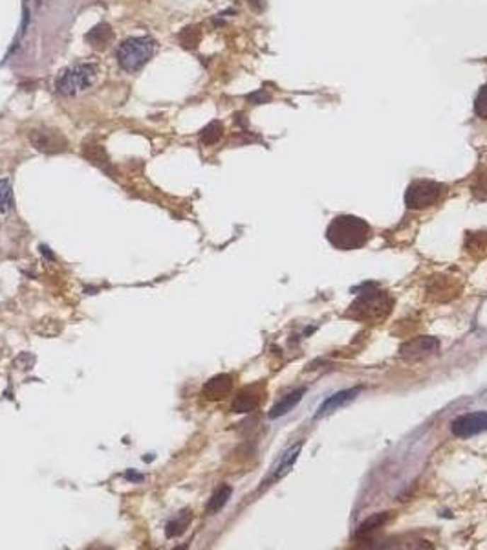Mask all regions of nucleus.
Segmentation results:
<instances>
[{
	"label": "nucleus",
	"mask_w": 487,
	"mask_h": 550,
	"mask_svg": "<svg viewBox=\"0 0 487 550\" xmlns=\"http://www.w3.org/2000/svg\"><path fill=\"white\" fill-rule=\"evenodd\" d=\"M127 477H129V479H132V481H142V475H136V473H129V475H127Z\"/></svg>",
	"instance_id": "obj_24"
},
{
	"label": "nucleus",
	"mask_w": 487,
	"mask_h": 550,
	"mask_svg": "<svg viewBox=\"0 0 487 550\" xmlns=\"http://www.w3.org/2000/svg\"><path fill=\"white\" fill-rule=\"evenodd\" d=\"M200 39H202V31L198 26H189L180 33V43L183 48H196L200 45Z\"/></svg>",
	"instance_id": "obj_20"
},
{
	"label": "nucleus",
	"mask_w": 487,
	"mask_h": 550,
	"mask_svg": "<svg viewBox=\"0 0 487 550\" xmlns=\"http://www.w3.org/2000/svg\"><path fill=\"white\" fill-rule=\"evenodd\" d=\"M33 2H35L37 6H40V4H42V0H33Z\"/></svg>",
	"instance_id": "obj_25"
},
{
	"label": "nucleus",
	"mask_w": 487,
	"mask_h": 550,
	"mask_svg": "<svg viewBox=\"0 0 487 550\" xmlns=\"http://www.w3.org/2000/svg\"><path fill=\"white\" fill-rule=\"evenodd\" d=\"M99 76V67L93 62H83L76 67L68 68L57 77L55 89L62 96H76L83 90L90 89Z\"/></svg>",
	"instance_id": "obj_4"
},
{
	"label": "nucleus",
	"mask_w": 487,
	"mask_h": 550,
	"mask_svg": "<svg viewBox=\"0 0 487 550\" xmlns=\"http://www.w3.org/2000/svg\"><path fill=\"white\" fill-rule=\"evenodd\" d=\"M156 52V40L152 37H130L125 39L118 50L115 57L120 67L129 74L142 70L147 62L151 61Z\"/></svg>",
	"instance_id": "obj_3"
},
{
	"label": "nucleus",
	"mask_w": 487,
	"mask_h": 550,
	"mask_svg": "<svg viewBox=\"0 0 487 550\" xmlns=\"http://www.w3.org/2000/svg\"><path fill=\"white\" fill-rule=\"evenodd\" d=\"M473 193L476 198H480V200L487 198V171L476 178V182H474V186H473Z\"/></svg>",
	"instance_id": "obj_23"
},
{
	"label": "nucleus",
	"mask_w": 487,
	"mask_h": 550,
	"mask_svg": "<svg viewBox=\"0 0 487 550\" xmlns=\"http://www.w3.org/2000/svg\"><path fill=\"white\" fill-rule=\"evenodd\" d=\"M190 510H182L180 514L174 517V520H171L167 523V527H165V536L168 537V539H173V537H180L183 532H185L187 528H189L190 524Z\"/></svg>",
	"instance_id": "obj_15"
},
{
	"label": "nucleus",
	"mask_w": 487,
	"mask_h": 550,
	"mask_svg": "<svg viewBox=\"0 0 487 550\" xmlns=\"http://www.w3.org/2000/svg\"><path fill=\"white\" fill-rule=\"evenodd\" d=\"M465 249L473 255H483L487 252V233H469L465 240Z\"/></svg>",
	"instance_id": "obj_17"
},
{
	"label": "nucleus",
	"mask_w": 487,
	"mask_h": 550,
	"mask_svg": "<svg viewBox=\"0 0 487 550\" xmlns=\"http://www.w3.org/2000/svg\"><path fill=\"white\" fill-rule=\"evenodd\" d=\"M392 306H394V301L389 293L372 288L359 293L355 301L352 303L348 315L357 321H365V323H379L389 318Z\"/></svg>",
	"instance_id": "obj_2"
},
{
	"label": "nucleus",
	"mask_w": 487,
	"mask_h": 550,
	"mask_svg": "<svg viewBox=\"0 0 487 550\" xmlns=\"http://www.w3.org/2000/svg\"><path fill=\"white\" fill-rule=\"evenodd\" d=\"M359 393H361V387H354V389H346V391H341V393H336V395L330 396V398L324 400L323 404H321L315 418H323L326 417V415H330V412L336 411V409L343 408V405L346 404H350L352 400H354Z\"/></svg>",
	"instance_id": "obj_9"
},
{
	"label": "nucleus",
	"mask_w": 487,
	"mask_h": 550,
	"mask_svg": "<svg viewBox=\"0 0 487 550\" xmlns=\"http://www.w3.org/2000/svg\"><path fill=\"white\" fill-rule=\"evenodd\" d=\"M389 521V515L386 514H376L374 517H370V520L365 521L361 527H359L357 530V536H367V534L374 532V530H377L379 527H383V524Z\"/></svg>",
	"instance_id": "obj_21"
},
{
	"label": "nucleus",
	"mask_w": 487,
	"mask_h": 550,
	"mask_svg": "<svg viewBox=\"0 0 487 550\" xmlns=\"http://www.w3.org/2000/svg\"><path fill=\"white\" fill-rule=\"evenodd\" d=\"M440 349V342L436 337L421 336L416 339H411V342L405 343L401 349H399V356L407 361H418V359H423L427 356L434 354V352Z\"/></svg>",
	"instance_id": "obj_8"
},
{
	"label": "nucleus",
	"mask_w": 487,
	"mask_h": 550,
	"mask_svg": "<svg viewBox=\"0 0 487 550\" xmlns=\"http://www.w3.org/2000/svg\"><path fill=\"white\" fill-rule=\"evenodd\" d=\"M258 402H260V395H258L257 391L251 387V389H244L242 393L236 395L231 409H233L235 412H249L257 408Z\"/></svg>",
	"instance_id": "obj_14"
},
{
	"label": "nucleus",
	"mask_w": 487,
	"mask_h": 550,
	"mask_svg": "<svg viewBox=\"0 0 487 550\" xmlns=\"http://www.w3.org/2000/svg\"><path fill=\"white\" fill-rule=\"evenodd\" d=\"M326 239L337 249H357L370 239V226L363 218L341 215L332 220L326 230Z\"/></svg>",
	"instance_id": "obj_1"
},
{
	"label": "nucleus",
	"mask_w": 487,
	"mask_h": 550,
	"mask_svg": "<svg viewBox=\"0 0 487 550\" xmlns=\"http://www.w3.org/2000/svg\"><path fill=\"white\" fill-rule=\"evenodd\" d=\"M474 112L487 120V84H483L482 89H480L479 96H476V101H474Z\"/></svg>",
	"instance_id": "obj_22"
},
{
	"label": "nucleus",
	"mask_w": 487,
	"mask_h": 550,
	"mask_svg": "<svg viewBox=\"0 0 487 550\" xmlns=\"http://www.w3.org/2000/svg\"><path fill=\"white\" fill-rule=\"evenodd\" d=\"M445 193V186L432 180H416L412 182L405 195V204L411 209H425L434 206Z\"/></svg>",
	"instance_id": "obj_5"
},
{
	"label": "nucleus",
	"mask_w": 487,
	"mask_h": 550,
	"mask_svg": "<svg viewBox=\"0 0 487 550\" xmlns=\"http://www.w3.org/2000/svg\"><path fill=\"white\" fill-rule=\"evenodd\" d=\"M30 142L37 151L45 152V155H57V152H64L68 149L67 138L62 136V133L48 129V127L30 130Z\"/></svg>",
	"instance_id": "obj_6"
},
{
	"label": "nucleus",
	"mask_w": 487,
	"mask_h": 550,
	"mask_svg": "<svg viewBox=\"0 0 487 550\" xmlns=\"http://www.w3.org/2000/svg\"><path fill=\"white\" fill-rule=\"evenodd\" d=\"M13 208V193H11V184L9 180L2 178L0 180V217L9 213V209Z\"/></svg>",
	"instance_id": "obj_19"
},
{
	"label": "nucleus",
	"mask_w": 487,
	"mask_h": 550,
	"mask_svg": "<svg viewBox=\"0 0 487 550\" xmlns=\"http://www.w3.org/2000/svg\"><path fill=\"white\" fill-rule=\"evenodd\" d=\"M301 448H302V444H297V446H293V448H290L288 451L284 453L282 457L279 459V462L273 466V471H271V481H279L282 479L284 475L290 473V470H292L295 461H297L299 453H301Z\"/></svg>",
	"instance_id": "obj_12"
},
{
	"label": "nucleus",
	"mask_w": 487,
	"mask_h": 550,
	"mask_svg": "<svg viewBox=\"0 0 487 550\" xmlns=\"http://www.w3.org/2000/svg\"><path fill=\"white\" fill-rule=\"evenodd\" d=\"M231 493H233L231 486H227V484L226 486H220V488L213 493V497L209 499V505H207L209 514H217V512H220L222 508L227 505V501H229Z\"/></svg>",
	"instance_id": "obj_16"
},
{
	"label": "nucleus",
	"mask_w": 487,
	"mask_h": 550,
	"mask_svg": "<svg viewBox=\"0 0 487 550\" xmlns=\"http://www.w3.org/2000/svg\"><path fill=\"white\" fill-rule=\"evenodd\" d=\"M231 387H233V376L231 374H218L204 386V396L207 400H222L224 396L229 395Z\"/></svg>",
	"instance_id": "obj_10"
},
{
	"label": "nucleus",
	"mask_w": 487,
	"mask_h": 550,
	"mask_svg": "<svg viewBox=\"0 0 487 550\" xmlns=\"http://www.w3.org/2000/svg\"><path fill=\"white\" fill-rule=\"evenodd\" d=\"M224 134V125L220 121H211L202 133H200V142L204 145H214Z\"/></svg>",
	"instance_id": "obj_18"
},
{
	"label": "nucleus",
	"mask_w": 487,
	"mask_h": 550,
	"mask_svg": "<svg viewBox=\"0 0 487 550\" xmlns=\"http://www.w3.org/2000/svg\"><path fill=\"white\" fill-rule=\"evenodd\" d=\"M304 393H306V389H304V387H301V389L290 393L288 396H284V398L280 400V402H277V404H275L273 408H271L270 418H279V417H282V415H286V412L292 411V409L295 408V405H297L299 402H301L302 395H304Z\"/></svg>",
	"instance_id": "obj_13"
},
{
	"label": "nucleus",
	"mask_w": 487,
	"mask_h": 550,
	"mask_svg": "<svg viewBox=\"0 0 487 550\" xmlns=\"http://www.w3.org/2000/svg\"><path fill=\"white\" fill-rule=\"evenodd\" d=\"M487 431V411L467 412L452 422V433L458 439H469Z\"/></svg>",
	"instance_id": "obj_7"
},
{
	"label": "nucleus",
	"mask_w": 487,
	"mask_h": 550,
	"mask_svg": "<svg viewBox=\"0 0 487 550\" xmlns=\"http://www.w3.org/2000/svg\"><path fill=\"white\" fill-rule=\"evenodd\" d=\"M84 39H86V43H88L92 48L105 50L110 45L112 39H114V33H112V28L108 26V24L101 23L98 24V26H93L92 30L84 35Z\"/></svg>",
	"instance_id": "obj_11"
}]
</instances>
